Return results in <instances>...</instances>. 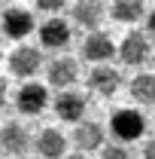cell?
Instances as JSON below:
<instances>
[{"instance_id": "24", "label": "cell", "mask_w": 155, "mask_h": 159, "mask_svg": "<svg viewBox=\"0 0 155 159\" xmlns=\"http://www.w3.org/2000/svg\"><path fill=\"white\" fill-rule=\"evenodd\" d=\"M0 58H3V49H0Z\"/></svg>"}, {"instance_id": "3", "label": "cell", "mask_w": 155, "mask_h": 159, "mask_svg": "<svg viewBox=\"0 0 155 159\" xmlns=\"http://www.w3.org/2000/svg\"><path fill=\"white\" fill-rule=\"evenodd\" d=\"M46 104H49V89L43 83H24L19 89V95H15V107H19V113H24V116L43 113Z\"/></svg>"}, {"instance_id": "17", "label": "cell", "mask_w": 155, "mask_h": 159, "mask_svg": "<svg viewBox=\"0 0 155 159\" xmlns=\"http://www.w3.org/2000/svg\"><path fill=\"white\" fill-rule=\"evenodd\" d=\"M64 6H67L64 0H37V9H40V12H52V16L61 12ZM55 19H58V16H55Z\"/></svg>"}, {"instance_id": "19", "label": "cell", "mask_w": 155, "mask_h": 159, "mask_svg": "<svg viewBox=\"0 0 155 159\" xmlns=\"http://www.w3.org/2000/svg\"><path fill=\"white\" fill-rule=\"evenodd\" d=\"M6 95H9V83H6V77H0V107L6 104Z\"/></svg>"}, {"instance_id": "7", "label": "cell", "mask_w": 155, "mask_h": 159, "mask_svg": "<svg viewBox=\"0 0 155 159\" xmlns=\"http://www.w3.org/2000/svg\"><path fill=\"white\" fill-rule=\"evenodd\" d=\"M40 64H43V52H40L37 46H19L9 55V70L15 77H21V80H31L40 70Z\"/></svg>"}, {"instance_id": "16", "label": "cell", "mask_w": 155, "mask_h": 159, "mask_svg": "<svg viewBox=\"0 0 155 159\" xmlns=\"http://www.w3.org/2000/svg\"><path fill=\"white\" fill-rule=\"evenodd\" d=\"M131 98L140 104H155V74H137L131 80Z\"/></svg>"}, {"instance_id": "22", "label": "cell", "mask_w": 155, "mask_h": 159, "mask_svg": "<svg viewBox=\"0 0 155 159\" xmlns=\"http://www.w3.org/2000/svg\"><path fill=\"white\" fill-rule=\"evenodd\" d=\"M64 159H88L85 153H70V156H64Z\"/></svg>"}, {"instance_id": "21", "label": "cell", "mask_w": 155, "mask_h": 159, "mask_svg": "<svg viewBox=\"0 0 155 159\" xmlns=\"http://www.w3.org/2000/svg\"><path fill=\"white\" fill-rule=\"evenodd\" d=\"M146 31H149V34L155 37V9L149 12V16H146Z\"/></svg>"}, {"instance_id": "18", "label": "cell", "mask_w": 155, "mask_h": 159, "mask_svg": "<svg viewBox=\"0 0 155 159\" xmlns=\"http://www.w3.org/2000/svg\"><path fill=\"white\" fill-rule=\"evenodd\" d=\"M100 159H131V153L125 150V147H103V153H100Z\"/></svg>"}, {"instance_id": "14", "label": "cell", "mask_w": 155, "mask_h": 159, "mask_svg": "<svg viewBox=\"0 0 155 159\" xmlns=\"http://www.w3.org/2000/svg\"><path fill=\"white\" fill-rule=\"evenodd\" d=\"M70 16H73V21L82 25L88 34H94L97 25H100V19H103V6H100L97 0H79V3H73Z\"/></svg>"}, {"instance_id": "12", "label": "cell", "mask_w": 155, "mask_h": 159, "mask_svg": "<svg viewBox=\"0 0 155 159\" xmlns=\"http://www.w3.org/2000/svg\"><path fill=\"white\" fill-rule=\"evenodd\" d=\"M34 150H37L43 159H64L67 138L61 135L58 129H43L37 138H34Z\"/></svg>"}, {"instance_id": "5", "label": "cell", "mask_w": 155, "mask_h": 159, "mask_svg": "<svg viewBox=\"0 0 155 159\" xmlns=\"http://www.w3.org/2000/svg\"><path fill=\"white\" fill-rule=\"evenodd\" d=\"M46 70H49V86H55V89H61V92H67V89L79 80V64H76V58H70V55L52 58Z\"/></svg>"}, {"instance_id": "8", "label": "cell", "mask_w": 155, "mask_h": 159, "mask_svg": "<svg viewBox=\"0 0 155 159\" xmlns=\"http://www.w3.org/2000/svg\"><path fill=\"white\" fill-rule=\"evenodd\" d=\"M116 55V43L107 37V34H100V31H94V34H88V37L82 40V58L91 61V64H103V61H110Z\"/></svg>"}, {"instance_id": "4", "label": "cell", "mask_w": 155, "mask_h": 159, "mask_svg": "<svg viewBox=\"0 0 155 159\" xmlns=\"http://www.w3.org/2000/svg\"><path fill=\"white\" fill-rule=\"evenodd\" d=\"M31 147H34L31 144V135H27V129L21 122H6L0 129V150L6 156H24Z\"/></svg>"}, {"instance_id": "13", "label": "cell", "mask_w": 155, "mask_h": 159, "mask_svg": "<svg viewBox=\"0 0 155 159\" xmlns=\"http://www.w3.org/2000/svg\"><path fill=\"white\" fill-rule=\"evenodd\" d=\"M40 43L46 49H64L70 43V25L64 19H49L40 25Z\"/></svg>"}, {"instance_id": "23", "label": "cell", "mask_w": 155, "mask_h": 159, "mask_svg": "<svg viewBox=\"0 0 155 159\" xmlns=\"http://www.w3.org/2000/svg\"><path fill=\"white\" fill-rule=\"evenodd\" d=\"M0 19H3V9H0Z\"/></svg>"}, {"instance_id": "2", "label": "cell", "mask_w": 155, "mask_h": 159, "mask_svg": "<svg viewBox=\"0 0 155 159\" xmlns=\"http://www.w3.org/2000/svg\"><path fill=\"white\" fill-rule=\"evenodd\" d=\"M149 55H152L149 37L143 31H128L125 40H122V46H119V58L125 61L128 67H140V64L149 61Z\"/></svg>"}, {"instance_id": "15", "label": "cell", "mask_w": 155, "mask_h": 159, "mask_svg": "<svg viewBox=\"0 0 155 159\" xmlns=\"http://www.w3.org/2000/svg\"><path fill=\"white\" fill-rule=\"evenodd\" d=\"M110 16L116 21H125V25H134L146 16V9H143V3L140 0H116L113 6H110Z\"/></svg>"}, {"instance_id": "20", "label": "cell", "mask_w": 155, "mask_h": 159, "mask_svg": "<svg viewBox=\"0 0 155 159\" xmlns=\"http://www.w3.org/2000/svg\"><path fill=\"white\" fill-rule=\"evenodd\" d=\"M143 159H155V138L146 141V147H143Z\"/></svg>"}, {"instance_id": "10", "label": "cell", "mask_w": 155, "mask_h": 159, "mask_svg": "<svg viewBox=\"0 0 155 159\" xmlns=\"http://www.w3.org/2000/svg\"><path fill=\"white\" fill-rule=\"evenodd\" d=\"M119 86H122V74H119L116 67H110V64L91 67V74H88V89H91V92L110 98V95L119 92Z\"/></svg>"}, {"instance_id": "9", "label": "cell", "mask_w": 155, "mask_h": 159, "mask_svg": "<svg viewBox=\"0 0 155 159\" xmlns=\"http://www.w3.org/2000/svg\"><path fill=\"white\" fill-rule=\"evenodd\" d=\"M85 107H88L85 95H79V92H73V89L61 92L58 98H55V113H58V119H64V122H82Z\"/></svg>"}, {"instance_id": "6", "label": "cell", "mask_w": 155, "mask_h": 159, "mask_svg": "<svg viewBox=\"0 0 155 159\" xmlns=\"http://www.w3.org/2000/svg\"><path fill=\"white\" fill-rule=\"evenodd\" d=\"M0 28L9 40H24L31 31H34V16L21 6H9L3 9V19H0Z\"/></svg>"}, {"instance_id": "11", "label": "cell", "mask_w": 155, "mask_h": 159, "mask_svg": "<svg viewBox=\"0 0 155 159\" xmlns=\"http://www.w3.org/2000/svg\"><path fill=\"white\" fill-rule=\"evenodd\" d=\"M103 141H107V132H103L100 122H88V119H82V122L76 125V132H73V144L79 147V153L100 150Z\"/></svg>"}, {"instance_id": "1", "label": "cell", "mask_w": 155, "mask_h": 159, "mask_svg": "<svg viewBox=\"0 0 155 159\" xmlns=\"http://www.w3.org/2000/svg\"><path fill=\"white\" fill-rule=\"evenodd\" d=\"M110 132L119 141H137V138H143V132H146V119L134 107H122V110H116L110 116Z\"/></svg>"}]
</instances>
